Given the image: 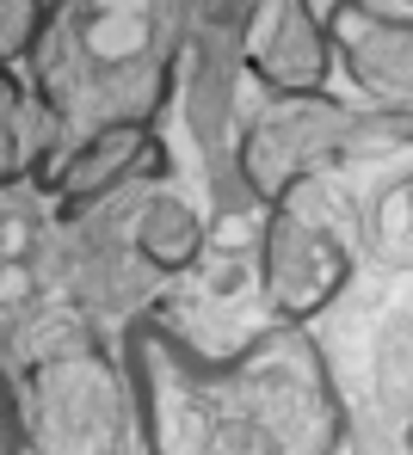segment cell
<instances>
[{
    "label": "cell",
    "mask_w": 413,
    "mask_h": 455,
    "mask_svg": "<svg viewBox=\"0 0 413 455\" xmlns=\"http://www.w3.org/2000/svg\"><path fill=\"white\" fill-rule=\"evenodd\" d=\"M328 25L333 68L364 92V111L377 117H408L413 111V25L395 12H377L364 0H333L321 12Z\"/></svg>",
    "instance_id": "8992f818"
},
{
    "label": "cell",
    "mask_w": 413,
    "mask_h": 455,
    "mask_svg": "<svg viewBox=\"0 0 413 455\" xmlns=\"http://www.w3.org/2000/svg\"><path fill=\"white\" fill-rule=\"evenodd\" d=\"M161 136L142 130V124H111V130H93L81 142L56 148L44 160V185L56 197L62 216H81L93 204H105L111 191H124L130 179H149L161 172Z\"/></svg>",
    "instance_id": "ba28073f"
},
{
    "label": "cell",
    "mask_w": 413,
    "mask_h": 455,
    "mask_svg": "<svg viewBox=\"0 0 413 455\" xmlns=\"http://www.w3.org/2000/svg\"><path fill=\"white\" fill-rule=\"evenodd\" d=\"M136 425L155 455H339L345 412L303 326H278L229 363L191 357L161 326L130 332Z\"/></svg>",
    "instance_id": "6da1fadb"
},
{
    "label": "cell",
    "mask_w": 413,
    "mask_h": 455,
    "mask_svg": "<svg viewBox=\"0 0 413 455\" xmlns=\"http://www.w3.org/2000/svg\"><path fill=\"white\" fill-rule=\"evenodd\" d=\"M253 265H259V302L271 307L278 326H309L352 283L345 240L321 216H309L303 204H271L265 210Z\"/></svg>",
    "instance_id": "5b68a950"
},
{
    "label": "cell",
    "mask_w": 413,
    "mask_h": 455,
    "mask_svg": "<svg viewBox=\"0 0 413 455\" xmlns=\"http://www.w3.org/2000/svg\"><path fill=\"white\" fill-rule=\"evenodd\" d=\"M204 240H210V228L204 216L185 204V197H149L142 204V216H136V252H142V265H155V271H191L198 265V252H204Z\"/></svg>",
    "instance_id": "9c48e42d"
},
{
    "label": "cell",
    "mask_w": 413,
    "mask_h": 455,
    "mask_svg": "<svg viewBox=\"0 0 413 455\" xmlns=\"http://www.w3.org/2000/svg\"><path fill=\"white\" fill-rule=\"evenodd\" d=\"M25 68L56 148L111 124L155 130L173 86V0H56Z\"/></svg>",
    "instance_id": "7a4b0ae2"
},
{
    "label": "cell",
    "mask_w": 413,
    "mask_h": 455,
    "mask_svg": "<svg viewBox=\"0 0 413 455\" xmlns=\"http://www.w3.org/2000/svg\"><path fill=\"white\" fill-rule=\"evenodd\" d=\"M12 400L25 455H130L136 387L124 357L105 345H56L31 357L12 381Z\"/></svg>",
    "instance_id": "3957f363"
},
{
    "label": "cell",
    "mask_w": 413,
    "mask_h": 455,
    "mask_svg": "<svg viewBox=\"0 0 413 455\" xmlns=\"http://www.w3.org/2000/svg\"><path fill=\"white\" fill-rule=\"evenodd\" d=\"M377 124H408V117H377V111H352L328 92L315 99H271L253 130L241 136V179L259 204H290V191L315 172L339 166L345 154H358V142Z\"/></svg>",
    "instance_id": "277c9868"
},
{
    "label": "cell",
    "mask_w": 413,
    "mask_h": 455,
    "mask_svg": "<svg viewBox=\"0 0 413 455\" xmlns=\"http://www.w3.org/2000/svg\"><path fill=\"white\" fill-rule=\"evenodd\" d=\"M56 154V136L31 99L25 75L0 68V185H19L25 172H37V160Z\"/></svg>",
    "instance_id": "30bf717a"
},
{
    "label": "cell",
    "mask_w": 413,
    "mask_h": 455,
    "mask_svg": "<svg viewBox=\"0 0 413 455\" xmlns=\"http://www.w3.org/2000/svg\"><path fill=\"white\" fill-rule=\"evenodd\" d=\"M44 12L50 0H0V68H25L31 50H37V31H44Z\"/></svg>",
    "instance_id": "7c38bea8"
},
{
    "label": "cell",
    "mask_w": 413,
    "mask_h": 455,
    "mask_svg": "<svg viewBox=\"0 0 413 455\" xmlns=\"http://www.w3.org/2000/svg\"><path fill=\"white\" fill-rule=\"evenodd\" d=\"M0 455H25L19 437V400H12V376L0 370Z\"/></svg>",
    "instance_id": "4fadbf2b"
},
{
    "label": "cell",
    "mask_w": 413,
    "mask_h": 455,
    "mask_svg": "<svg viewBox=\"0 0 413 455\" xmlns=\"http://www.w3.org/2000/svg\"><path fill=\"white\" fill-rule=\"evenodd\" d=\"M241 62L271 99H315L328 92L333 50L315 0H253L241 31Z\"/></svg>",
    "instance_id": "52a82bcc"
},
{
    "label": "cell",
    "mask_w": 413,
    "mask_h": 455,
    "mask_svg": "<svg viewBox=\"0 0 413 455\" xmlns=\"http://www.w3.org/2000/svg\"><path fill=\"white\" fill-rule=\"evenodd\" d=\"M364 240H370V252H377L389 271H408V259H413V191L401 185V179L370 204Z\"/></svg>",
    "instance_id": "8fae6325"
}]
</instances>
